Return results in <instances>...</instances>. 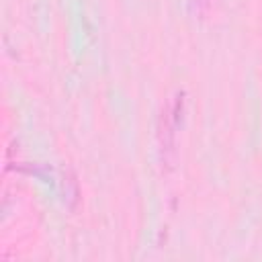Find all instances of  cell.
Masks as SVG:
<instances>
[{
	"label": "cell",
	"instance_id": "cell-1",
	"mask_svg": "<svg viewBox=\"0 0 262 262\" xmlns=\"http://www.w3.org/2000/svg\"><path fill=\"white\" fill-rule=\"evenodd\" d=\"M182 113H184V92H178L176 98H174V106H172V123L174 125L180 123Z\"/></svg>",
	"mask_w": 262,
	"mask_h": 262
},
{
	"label": "cell",
	"instance_id": "cell-2",
	"mask_svg": "<svg viewBox=\"0 0 262 262\" xmlns=\"http://www.w3.org/2000/svg\"><path fill=\"white\" fill-rule=\"evenodd\" d=\"M194 4H196V10L199 12H205L207 6H209V0H194Z\"/></svg>",
	"mask_w": 262,
	"mask_h": 262
}]
</instances>
